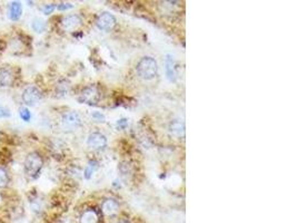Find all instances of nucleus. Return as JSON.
I'll return each instance as SVG.
<instances>
[{
	"instance_id": "22",
	"label": "nucleus",
	"mask_w": 297,
	"mask_h": 223,
	"mask_svg": "<svg viewBox=\"0 0 297 223\" xmlns=\"http://www.w3.org/2000/svg\"><path fill=\"white\" fill-rule=\"evenodd\" d=\"M73 5L72 3H65V2H62V3H60V5H58V7H57V9L58 10H60V11H64V10H68V9H72L73 8Z\"/></svg>"
},
{
	"instance_id": "5",
	"label": "nucleus",
	"mask_w": 297,
	"mask_h": 223,
	"mask_svg": "<svg viewBox=\"0 0 297 223\" xmlns=\"http://www.w3.org/2000/svg\"><path fill=\"white\" fill-rule=\"evenodd\" d=\"M21 97L27 106H36L40 102V99H42L43 94L38 87L29 86L25 88V91L22 92Z\"/></svg>"
},
{
	"instance_id": "16",
	"label": "nucleus",
	"mask_w": 297,
	"mask_h": 223,
	"mask_svg": "<svg viewBox=\"0 0 297 223\" xmlns=\"http://www.w3.org/2000/svg\"><path fill=\"white\" fill-rule=\"evenodd\" d=\"M30 207L33 212H36V213H40V212L43 211V202L42 200H40L38 196H36V198H33L30 200Z\"/></svg>"
},
{
	"instance_id": "17",
	"label": "nucleus",
	"mask_w": 297,
	"mask_h": 223,
	"mask_svg": "<svg viewBox=\"0 0 297 223\" xmlns=\"http://www.w3.org/2000/svg\"><path fill=\"white\" fill-rule=\"evenodd\" d=\"M98 169V163L97 162H89V164L87 165V167H86V170H85V177L87 178V180H89V178L91 177V175L92 174H94V172L96 170Z\"/></svg>"
},
{
	"instance_id": "1",
	"label": "nucleus",
	"mask_w": 297,
	"mask_h": 223,
	"mask_svg": "<svg viewBox=\"0 0 297 223\" xmlns=\"http://www.w3.org/2000/svg\"><path fill=\"white\" fill-rule=\"evenodd\" d=\"M44 166V159L43 156L40 155L38 152H31L27 155V158L25 159L24 163V169L25 173L28 177H30L31 180H36L39 176L40 172H42Z\"/></svg>"
},
{
	"instance_id": "25",
	"label": "nucleus",
	"mask_w": 297,
	"mask_h": 223,
	"mask_svg": "<svg viewBox=\"0 0 297 223\" xmlns=\"http://www.w3.org/2000/svg\"><path fill=\"white\" fill-rule=\"evenodd\" d=\"M120 223H131V222H128V221H121Z\"/></svg>"
},
{
	"instance_id": "15",
	"label": "nucleus",
	"mask_w": 297,
	"mask_h": 223,
	"mask_svg": "<svg viewBox=\"0 0 297 223\" xmlns=\"http://www.w3.org/2000/svg\"><path fill=\"white\" fill-rule=\"evenodd\" d=\"M31 28L33 32L42 33L46 31V22H45L42 18H36L31 22Z\"/></svg>"
},
{
	"instance_id": "14",
	"label": "nucleus",
	"mask_w": 297,
	"mask_h": 223,
	"mask_svg": "<svg viewBox=\"0 0 297 223\" xmlns=\"http://www.w3.org/2000/svg\"><path fill=\"white\" fill-rule=\"evenodd\" d=\"M166 73L167 77L170 81H175L176 80V73L175 68H174V61L173 58H170V56H167L166 59Z\"/></svg>"
},
{
	"instance_id": "7",
	"label": "nucleus",
	"mask_w": 297,
	"mask_h": 223,
	"mask_svg": "<svg viewBox=\"0 0 297 223\" xmlns=\"http://www.w3.org/2000/svg\"><path fill=\"white\" fill-rule=\"evenodd\" d=\"M87 145L94 151L103 150L107 146V137L99 132L90 133L87 139Z\"/></svg>"
},
{
	"instance_id": "9",
	"label": "nucleus",
	"mask_w": 297,
	"mask_h": 223,
	"mask_svg": "<svg viewBox=\"0 0 297 223\" xmlns=\"http://www.w3.org/2000/svg\"><path fill=\"white\" fill-rule=\"evenodd\" d=\"M15 76L13 70L10 68H1L0 69V86L8 87L14 83Z\"/></svg>"
},
{
	"instance_id": "12",
	"label": "nucleus",
	"mask_w": 297,
	"mask_h": 223,
	"mask_svg": "<svg viewBox=\"0 0 297 223\" xmlns=\"http://www.w3.org/2000/svg\"><path fill=\"white\" fill-rule=\"evenodd\" d=\"M169 132L176 136L185 135V124L181 121H173L169 124Z\"/></svg>"
},
{
	"instance_id": "21",
	"label": "nucleus",
	"mask_w": 297,
	"mask_h": 223,
	"mask_svg": "<svg viewBox=\"0 0 297 223\" xmlns=\"http://www.w3.org/2000/svg\"><path fill=\"white\" fill-rule=\"evenodd\" d=\"M55 9H56V6L54 5V3H50V5H45L43 8V13L45 15H50V14H53V11Z\"/></svg>"
},
{
	"instance_id": "23",
	"label": "nucleus",
	"mask_w": 297,
	"mask_h": 223,
	"mask_svg": "<svg viewBox=\"0 0 297 223\" xmlns=\"http://www.w3.org/2000/svg\"><path fill=\"white\" fill-rule=\"evenodd\" d=\"M91 117L95 118L97 122H104L105 121V116L103 114H100L99 112H95V113L91 114Z\"/></svg>"
},
{
	"instance_id": "19",
	"label": "nucleus",
	"mask_w": 297,
	"mask_h": 223,
	"mask_svg": "<svg viewBox=\"0 0 297 223\" xmlns=\"http://www.w3.org/2000/svg\"><path fill=\"white\" fill-rule=\"evenodd\" d=\"M19 116L24 122H30L31 120V113L27 107H20Z\"/></svg>"
},
{
	"instance_id": "4",
	"label": "nucleus",
	"mask_w": 297,
	"mask_h": 223,
	"mask_svg": "<svg viewBox=\"0 0 297 223\" xmlns=\"http://www.w3.org/2000/svg\"><path fill=\"white\" fill-rule=\"evenodd\" d=\"M100 97H102V95H100V92L97 87L88 86L83 89L79 100L81 103L87 104V105H97Z\"/></svg>"
},
{
	"instance_id": "20",
	"label": "nucleus",
	"mask_w": 297,
	"mask_h": 223,
	"mask_svg": "<svg viewBox=\"0 0 297 223\" xmlns=\"http://www.w3.org/2000/svg\"><path fill=\"white\" fill-rule=\"evenodd\" d=\"M10 117V111L5 106H0V118Z\"/></svg>"
},
{
	"instance_id": "3",
	"label": "nucleus",
	"mask_w": 297,
	"mask_h": 223,
	"mask_svg": "<svg viewBox=\"0 0 297 223\" xmlns=\"http://www.w3.org/2000/svg\"><path fill=\"white\" fill-rule=\"evenodd\" d=\"M83 124L80 115L77 112H67L61 117V125L65 131H76Z\"/></svg>"
},
{
	"instance_id": "13",
	"label": "nucleus",
	"mask_w": 297,
	"mask_h": 223,
	"mask_svg": "<svg viewBox=\"0 0 297 223\" xmlns=\"http://www.w3.org/2000/svg\"><path fill=\"white\" fill-rule=\"evenodd\" d=\"M80 223H98V215L94 210L85 211L80 218Z\"/></svg>"
},
{
	"instance_id": "11",
	"label": "nucleus",
	"mask_w": 297,
	"mask_h": 223,
	"mask_svg": "<svg viewBox=\"0 0 297 223\" xmlns=\"http://www.w3.org/2000/svg\"><path fill=\"white\" fill-rule=\"evenodd\" d=\"M103 212L107 215H113L115 213H117V211L119 210V204L116 200L114 199H108L106 201H104L103 206H102Z\"/></svg>"
},
{
	"instance_id": "18",
	"label": "nucleus",
	"mask_w": 297,
	"mask_h": 223,
	"mask_svg": "<svg viewBox=\"0 0 297 223\" xmlns=\"http://www.w3.org/2000/svg\"><path fill=\"white\" fill-rule=\"evenodd\" d=\"M8 183H9L8 173H7L5 170L0 167V189L6 188L7 185H8Z\"/></svg>"
},
{
	"instance_id": "8",
	"label": "nucleus",
	"mask_w": 297,
	"mask_h": 223,
	"mask_svg": "<svg viewBox=\"0 0 297 223\" xmlns=\"http://www.w3.org/2000/svg\"><path fill=\"white\" fill-rule=\"evenodd\" d=\"M81 24H83V20H81V18L78 15H69V16L62 18L60 21L61 28L65 32L76 31L79 26H81Z\"/></svg>"
},
{
	"instance_id": "10",
	"label": "nucleus",
	"mask_w": 297,
	"mask_h": 223,
	"mask_svg": "<svg viewBox=\"0 0 297 223\" xmlns=\"http://www.w3.org/2000/svg\"><path fill=\"white\" fill-rule=\"evenodd\" d=\"M9 18L13 21H18L22 15V6L19 1H13L9 5Z\"/></svg>"
},
{
	"instance_id": "6",
	"label": "nucleus",
	"mask_w": 297,
	"mask_h": 223,
	"mask_svg": "<svg viewBox=\"0 0 297 223\" xmlns=\"http://www.w3.org/2000/svg\"><path fill=\"white\" fill-rule=\"evenodd\" d=\"M117 24L116 17L110 13H103L96 19V26L100 29V31L108 32L111 31Z\"/></svg>"
},
{
	"instance_id": "2",
	"label": "nucleus",
	"mask_w": 297,
	"mask_h": 223,
	"mask_svg": "<svg viewBox=\"0 0 297 223\" xmlns=\"http://www.w3.org/2000/svg\"><path fill=\"white\" fill-rule=\"evenodd\" d=\"M137 73L145 80H154L158 74L157 62L149 56L143 57L137 64Z\"/></svg>"
},
{
	"instance_id": "24",
	"label": "nucleus",
	"mask_w": 297,
	"mask_h": 223,
	"mask_svg": "<svg viewBox=\"0 0 297 223\" xmlns=\"http://www.w3.org/2000/svg\"><path fill=\"white\" fill-rule=\"evenodd\" d=\"M117 126H118V128H125L126 126H127V120H125V118L119 120L117 122Z\"/></svg>"
}]
</instances>
